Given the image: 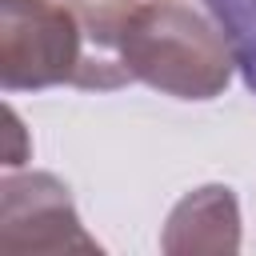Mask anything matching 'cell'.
<instances>
[{
  "instance_id": "cell-4",
  "label": "cell",
  "mask_w": 256,
  "mask_h": 256,
  "mask_svg": "<svg viewBox=\"0 0 256 256\" xmlns=\"http://www.w3.org/2000/svg\"><path fill=\"white\" fill-rule=\"evenodd\" d=\"M160 248L172 256H188V252H236L240 248V208L232 188L224 184H208L188 192L160 236Z\"/></svg>"
},
{
  "instance_id": "cell-1",
  "label": "cell",
  "mask_w": 256,
  "mask_h": 256,
  "mask_svg": "<svg viewBox=\"0 0 256 256\" xmlns=\"http://www.w3.org/2000/svg\"><path fill=\"white\" fill-rule=\"evenodd\" d=\"M84 28L76 88L148 84L176 100H212L228 88L236 56L216 20L184 0H72Z\"/></svg>"
},
{
  "instance_id": "cell-2",
  "label": "cell",
  "mask_w": 256,
  "mask_h": 256,
  "mask_svg": "<svg viewBox=\"0 0 256 256\" xmlns=\"http://www.w3.org/2000/svg\"><path fill=\"white\" fill-rule=\"evenodd\" d=\"M84 60V28L60 0H0V84L4 92H40L72 84Z\"/></svg>"
},
{
  "instance_id": "cell-3",
  "label": "cell",
  "mask_w": 256,
  "mask_h": 256,
  "mask_svg": "<svg viewBox=\"0 0 256 256\" xmlns=\"http://www.w3.org/2000/svg\"><path fill=\"white\" fill-rule=\"evenodd\" d=\"M0 252H100L84 232L68 188L48 172H8L0 184Z\"/></svg>"
},
{
  "instance_id": "cell-6",
  "label": "cell",
  "mask_w": 256,
  "mask_h": 256,
  "mask_svg": "<svg viewBox=\"0 0 256 256\" xmlns=\"http://www.w3.org/2000/svg\"><path fill=\"white\" fill-rule=\"evenodd\" d=\"M8 136H12V148H8V168H16V164H24V148H20V140H24V132H20V120H16V112L8 108Z\"/></svg>"
},
{
  "instance_id": "cell-5",
  "label": "cell",
  "mask_w": 256,
  "mask_h": 256,
  "mask_svg": "<svg viewBox=\"0 0 256 256\" xmlns=\"http://www.w3.org/2000/svg\"><path fill=\"white\" fill-rule=\"evenodd\" d=\"M204 4L236 56V72L256 92V0H204Z\"/></svg>"
}]
</instances>
